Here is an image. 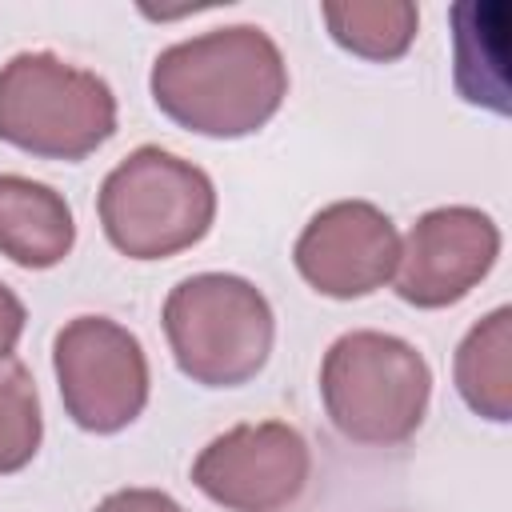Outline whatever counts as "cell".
Masks as SVG:
<instances>
[{
	"instance_id": "obj_16",
	"label": "cell",
	"mask_w": 512,
	"mask_h": 512,
	"mask_svg": "<svg viewBox=\"0 0 512 512\" xmlns=\"http://www.w3.org/2000/svg\"><path fill=\"white\" fill-rule=\"evenodd\" d=\"M24 324H28V312L20 304V296L0 280V356H12L20 336H24Z\"/></svg>"
},
{
	"instance_id": "obj_13",
	"label": "cell",
	"mask_w": 512,
	"mask_h": 512,
	"mask_svg": "<svg viewBox=\"0 0 512 512\" xmlns=\"http://www.w3.org/2000/svg\"><path fill=\"white\" fill-rule=\"evenodd\" d=\"M488 4L464 0L452 8V40H456V88L468 104H484L492 112H508V68H504V40L492 48L480 44Z\"/></svg>"
},
{
	"instance_id": "obj_6",
	"label": "cell",
	"mask_w": 512,
	"mask_h": 512,
	"mask_svg": "<svg viewBox=\"0 0 512 512\" xmlns=\"http://www.w3.org/2000/svg\"><path fill=\"white\" fill-rule=\"evenodd\" d=\"M52 372L68 420L96 436L124 432L152 388L144 344L108 316H72L52 340Z\"/></svg>"
},
{
	"instance_id": "obj_14",
	"label": "cell",
	"mask_w": 512,
	"mask_h": 512,
	"mask_svg": "<svg viewBox=\"0 0 512 512\" xmlns=\"http://www.w3.org/2000/svg\"><path fill=\"white\" fill-rule=\"evenodd\" d=\"M44 440L40 392L20 356H0V476L32 464Z\"/></svg>"
},
{
	"instance_id": "obj_8",
	"label": "cell",
	"mask_w": 512,
	"mask_h": 512,
	"mask_svg": "<svg viewBox=\"0 0 512 512\" xmlns=\"http://www.w3.org/2000/svg\"><path fill=\"white\" fill-rule=\"evenodd\" d=\"M500 228L472 204H444L416 216L400 240L392 288L412 308L460 304L496 264Z\"/></svg>"
},
{
	"instance_id": "obj_12",
	"label": "cell",
	"mask_w": 512,
	"mask_h": 512,
	"mask_svg": "<svg viewBox=\"0 0 512 512\" xmlns=\"http://www.w3.org/2000/svg\"><path fill=\"white\" fill-rule=\"evenodd\" d=\"M328 36L360 56V60H400L420 28V12L412 0H344V4H324L320 8Z\"/></svg>"
},
{
	"instance_id": "obj_15",
	"label": "cell",
	"mask_w": 512,
	"mask_h": 512,
	"mask_svg": "<svg viewBox=\"0 0 512 512\" xmlns=\"http://www.w3.org/2000/svg\"><path fill=\"white\" fill-rule=\"evenodd\" d=\"M92 512H188V508L160 488H116Z\"/></svg>"
},
{
	"instance_id": "obj_1",
	"label": "cell",
	"mask_w": 512,
	"mask_h": 512,
	"mask_svg": "<svg viewBox=\"0 0 512 512\" xmlns=\"http://www.w3.org/2000/svg\"><path fill=\"white\" fill-rule=\"evenodd\" d=\"M148 92L176 128L208 140H240L280 112L288 64L260 24H224L168 44L152 60Z\"/></svg>"
},
{
	"instance_id": "obj_2",
	"label": "cell",
	"mask_w": 512,
	"mask_h": 512,
	"mask_svg": "<svg viewBox=\"0 0 512 512\" xmlns=\"http://www.w3.org/2000/svg\"><path fill=\"white\" fill-rule=\"evenodd\" d=\"M432 400V368L416 344L376 328L336 336L320 360L328 424L364 448H396L416 436Z\"/></svg>"
},
{
	"instance_id": "obj_3",
	"label": "cell",
	"mask_w": 512,
	"mask_h": 512,
	"mask_svg": "<svg viewBox=\"0 0 512 512\" xmlns=\"http://www.w3.org/2000/svg\"><path fill=\"white\" fill-rule=\"evenodd\" d=\"M104 240L128 260H168L200 244L216 220L212 176L160 148H132L100 184L96 196Z\"/></svg>"
},
{
	"instance_id": "obj_10",
	"label": "cell",
	"mask_w": 512,
	"mask_h": 512,
	"mask_svg": "<svg viewBox=\"0 0 512 512\" xmlns=\"http://www.w3.org/2000/svg\"><path fill=\"white\" fill-rule=\"evenodd\" d=\"M76 244L68 200L32 176L0 172V256L20 268H56Z\"/></svg>"
},
{
	"instance_id": "obj_4",
	"label": "cell",
	"mask_w": 512,
	"mask_h": 512,
	"mask_svg": "<svg viewBox=\"0 0 512 512\" xmlns=\"http://www.w3.org/2000/svg\"><path fill=\"white\" fill-rule=\"evenodd\" d=\"M164 336L176 368L200 388H240L272 356L276 316L268 296L236 272L184 276L164 300Z\"/></svg>"
},
{
	"instance_id": "obj_7",
	"label": "cell",
	"mask_w": 512,
	"mask_h": 512,
	"mask_svg": "<svg viewBox=\"0 0 512 512\" xmlns=\"http://www.w3.org/2000/svg\"><path fill=\"white\" fill-rule=\"evenodd\" d=\"M312 480V448L284 420L236 424L192 460V484L224 512H288Z\"/></svg>"
},
{
	"instance_id": "obj_9",
	"label": "cell",
	"mask_w": 512,
	"mask_h": 512,
	"mask_svg": "<svg viewBox=\"0 0 512 512\" xmlns=\"http://www.w3.org/2000/svg\"><path fill=\"white\" fill-rule=\"evenodd\" d=\"M400 232L372 200H336L320 208L292 244L300 280L328 300H360L396 272Z\"/></svg>"
},
{
	"instance_id": "obj_11",
	"label": "cell",
	"mask_w": 512,
	"mask_h": 512,
	"mask_svg": "<svg viewBox=\"0 0 512 512\" xmlns=\"http://www.w3.org/2000/svg\"><path fill=\"white\" fill-rule=\"evenodd\" d=\"M452 380L460 400L492 420L508 424L512 420V308L500 304L484 320H476L456 356H452Z\"/></svg>"
},
{
	"instance_id": "obj_5",
	"label": "cell",
	"mask_w": 512,
	"mask_h": 512,
	"mask_svg": "<svg viewBox=\"0 0 512 512\" xmlns=\"http://www.w3.org/2000/svg\"><path fill=\"white\" fill-rule=\"evenodd\" d=\"M116 132V96L104 76L56 56L16 52L0 64V140L36 156L76 164Z\"/></svg>"
}]
</instances>
